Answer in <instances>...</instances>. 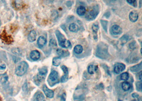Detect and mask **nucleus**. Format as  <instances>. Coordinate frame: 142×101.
<instances>
[{
    "label": "nucleus",
    "mask_w": 142,
    "mask_h": 101,
    "mask_svg": "<svg viewBox=\"0 0 142 101\" xmlns=\"http://www.w3.org/2000/svg\"><path fill=\"white\" fill-rule=\"evenodd\" d=\"M96 55L102 59H107L109 58V54L108 53V47L106 44L101 43L97 45Z\"/></svg>",
    "instance_id": "1"
},
{
    "label": "nucleus",
    "mask_w": 142,
    "mask_h": 101,
    "mask_svg": "<svg viewBox=\"0 0 142 101\" xmlns=\"http://www.w3.org/2000/svg\"><path fill=\"white\" fill-rule=\"evenodd\" d=\"M55 34H56L57 37L58 38V42L60 46L65 49H68L71 47V44L70 42L66 40L64 37V36L61 34V33L59 30H57L55 31Z\"/></svg>",
    "instance_id": "2"
},
{
    "label": "nucleus",
    "mask_w": 142,
    "mask_h": 101,
    "mask_svg": "<svg viewBox=\"0 0 142 101\" xmlns=\"http://www.w3.org/2000/svg\"><path fill=\"white\" fill-rule=\"evenodd\" d=\"M28 69V64L25 61H22L16 67L15 74L19 77L23 76L27 72Z\"/></svg>",
    "instance_id": "3"
},
{
    "label": "nucleus",
    "mask_w": 142,
    "mask_h": 101,
    "mask_svg": "<svg viewBox=\"0 0 142 101\" xmlns=\"http://www.w3.org/2000/svg\"><path fill=\"white\" fill-rule=\"evenodd\" d=\"M100 12V7L99 5H96L94 6L92 10H91L89 12L87 15L86 16V19L88 21H92L94 20L96 18V17L98 16Z\"/></svg>",
    "instance_id": "4"
},
{
    "label": "nucleus",
    "mask_w": 142,
    "mask_h": 101,
    "mask_svg": "<svg viewBox=\"0 0 142 101\" xmlns=\"http://www.w3.org/2000/svg\"><path fill=\"white\" fill-rule=\"evenodd\" d=\"M126 68V66L121 63H118L115 64L114 67V72L116 74H119L123 71Z\"/></svg>",
    "instance_id": "5"
},
{
    "label": "nucleus",
    "mask_w": 142,
    "mask_h": 101,
    "mask_svg": "<svg viewBox=\"0 0 142 101\" xmlns=\"http://www.w3.org/2000/svg\"><path fill=\"white\" fill-rule=\"evenodd\" d=\"M49 79L52 83H56L59 80V74L58 72L55 70H53L50 73L49 77Z\"/></svg>",
    "instance_id": "6"
},
{
    "label": "nucleus",
    "mask_w": 142,
    "mask_h": 101,
    "mask_svg": "<svg viewBox=\"0 0 142 101\" xmlns=\"http://www.w3.org/2000/svg\"><path fill=\"white\" fill-rule=\"evenodd\" d=\"M111 33L112 34L115 35H119L122 33V29L118 25H115L111 27Z\"/></svg>",
    "instance_id": "7"
},
{
    "label": "nucleus",
    "mask_w": 142,
    "mask_h": 101,
    "mask_svg": "<svg viewBox=\"0 0 142 101\" xmlns=\"http://www.w3.org/2000/svg\"><path fill=\"white\" fill-rule=\"evenodd\" d=\"M61 69H62V70L64 72V75L62 77L61 79V83H65L68 79V76H69V71H68V69L67 67H66L65 66H62L61 67Z\"/></svg>",
    "instance_id": "8"
},
{
    "label": "nucleus",
    "mask_w": 142,
    "mask_h": 101,
    "mask_svg": "<svg viewBox=\"0 0 142 101\" xmlns=\"http://www.w3.org/2000/svg\"><path fill=\"white\" fill-rule=\"evenodd\" d=\"M43 90L44 93V94L46 95V96L51 99V98H53L54 96V92L52 90H51V89H49L47 88V87L46 86V85H44L43 86Z\"/></svg>",
    "instance_id": "9"
},
{
    "label": "nucleus",
    "mask_w": 142,
    "mask_h": 101,
    "mask_svg": "<svg viewBox=\"0 0 142 101\" xmlns=\"http://www.w3.org/2000/svg\"><path fill=\"white\" fill-rule=\"evenodd\" d=\"M41 54L37 50H33L30 53V57L33 61H37L40 58Z\"/></svg>",
    "instance_id": "10"
},
{
    "label": "nucleus",
    "mask_w": 142,
    "mask_h": 101,
    "mask_svg": "<svg viewBox=\"0 0 142 101\" xmlns=\"http://www.w3.org/2000/svg\"><path fill=\"white\" fill-rule=\"evenodd\" d=\"M129 19L131 22H135L138 20V14L136 11H133L130 12L129 15Z\"/></svg>",
    "instance_id": "11"
},
{
    "label": "nucleus",
    "mask_w": 142,
    "mask_h": 101,
    "mask_svg": "<svg viewBox=\"0 0 142 101\" xmlns=\"http://www.w3.org/2000/svg\"><path fill=\"white\" fill-rule=\"evenodd\" d=\"M47 43L46 39L44 36H40L39 37L37 40V45L40 48H42Z\"/></svg>",
    "instance_id": "12"
},
{
    "label": "nucleus",
    "mask_w": 142,
    "mask_h": 101,
    "mask_svg": "<svg viewBox=\"0 0 142 101\" xmlns=\"http://www.w3.org/2000/svg\"><path fill=\"white\" fill-rule=\"evenodd\" d=\"M36 36H37V34H36V32L35 30H32L29 34L28 36V40L29 42H34L35 41L36 39Z\"/></svg>",
    "instance_id": "13"
},
{
    "label": "nucleus",
    "mask_w": 142,
    "mask_h": 101,
    "mask_svg": "<svg viewBox=\"0 0 142 101\" xmlns=\"http://www.w3.org/2000/svg\"><path fill=\"white\" fill-rule=\"evenodd\" d=\"M57 53L60 57H68V56L70 55V53L68 50H65L61 49H58L57 50Z\"/></svg>",
    "instance_id": "14"
},
{
    "label": "nucleus",
    "mask_w": 142,
    "mask_h": 101,
    "mask_svg": "<svg viewBox=\"0 0 142 101\" xmlns=\"http://www.w3.org/2000/svg\"><path fill=\"white\" fill-rule=\"evenodd\" d=\"M92 31L93 33V35H94V40L96 41L97 40V32H98L99 29V26L97 24H94L92 26Z\"/></svg>",
    "instance_id": "15"
},
{
    "label": "nucleus",
    "mask_w": 142,
    "mask_h": 101,
    "mask_svg": "<svg viewBox=\"0 0 142 101\" xmlns=\"http://www.w3.org/2000/svg\"><path fill=\"white\" fill-rule=\"evenodd\" d=\"M128 36H127V35H124L123 36H122L121 38H120V40L118 41V44L120 46H124V45L126 44L127 41H128Z\"/></svg>",
    "instance_id": "16"
},
{
    "label": "nucleus",
    "mask_w": 142,
    "mask_h": 101,
    "mask_svg": "<svg viewBox=\"0 0 142 101\" xmlns=\"http://www.w3.org/2000/svg\"><path fill=\"white\" fill-rule=\"evenodd\" d=\"M142 69V62H141L139 64L135 65L133 67H132L130 68V70L133 72H136L140 71Z\"/></svg>",
    "instance_id": "17"
},
{
    "label": "nucleus",
    "mask_w": 142,
    "mask_h": 101,
    "mask_svg": "<svg viewBox=\"0 0 142 101\" xmlns=\"http://www.w3.org/2000/svg\"><path fill=\"white\" fill-rule=\"evenodd\" d=\"M69 29L71 32L73 33H77L79 30V27L78 25H77L75 23H72L70 25L69 27Z\"/></svg>",
    "instance_id": "18"
},
{
    "label": "nucleus",
    "mask_w": 142,
    "mask_h": 101,
    "mask_svg": "<svg viewBox=\"0 0 142 101\" xmlns=\"http://www.w3.org/2000/svg\"><path fill=\"white\" fill-rule=\"evenodd\" d=\"M86 12V8L85 7L83 6V5L78 7L77 9V13L78 14V15L79 16H83L85 14Z\"/></svg>",
    "instance_id": "19"
},
{
    "label": "nucleus",
    "mask_w": 142,
    "mask_h": 101,
    "mask_svg": "<svg viewBox=\"0 0 142 101\" xmlns=\"http://www.w3.org/2000/svg\"><path fill=\"white\" fill-rule=\"evenodd\" d=\"M97 69H98V67H97V66L91 64V65L88 66L87 71L89 74L92 75L94 74L97 70Z\"/></svg>",
    "instance_id": "20"
},
{
    "label": "nucleus",
    "mask_w": 142,
    "mask_h": 101,
    "mask_svg": "<svg viewBox=\"0 0 142 101\" xmlns=\"http://www.w3.org/2000/svg\"><path fill=\"white\" fill-rule=\"evenodd\" d=\"M8 79H9V76L7 74H3L0 75V83L2 84L6 83Z\"/></svg>",
    "instance_id": "21"
},
{
    "label": "nucleus",
    "mask_w": 142,
    "mask_h": 101,
    "mask_svg": "<svg viewBox=\"0 0 142 101\" xmlns=\"http://www.w3.org/2000/svg\"><path fill=\"white\" fill-rule=\"evenodd\" d=\"M121 87L124 91H128L131 88L130 84L127 81H124L121 84Z\"/></svg>",
    "instance_id": "22"
},
{
    "label": "nucleus",
    "mask_w": 142,
    "mask_h": 101,
    "mask_svg": "<svg viewBox=\"0 0 142 101\" xmlns=\"http://www.w3.org/2000/svg\"><path fill=\"white\" fill-rule=\"evenodd\" d=\"M61 61V57H54L53 59L52 63L53 64V66L55 67H58L60 64Z\"/></svg>",
    "instance_id": "23"
},
{
    "label": "nucleus",
    "mask_w": 142,
    "mask_h": 101,
    "mask_svg": "<svg viewBox=\"0 0 142 101\" xmlns=\"http://www.w3.org/2000/svg\"><path fill=\"white\" fill-rule=\"evenodd\" d=\"M74 52L77 54H81L83 50V46L82 45H76L74 47Z\"/></svg>",
    "instance_id": "24"
},
{
    "label": "nucleus",
    "mask_w": 142,
    "mask_h": 101,
    "mask_svg": "<svg viewBox=\"0 0 142 101\" xmlns=\"http://www.w3.org/2000/svg\"><path fill=\"white\" fill-rule=\"evenodd\" d=\"M38 71H39L38 75L45 77V76L46 75L47 72V69L46 67H43V68L39 69Z\"/></svg>",
    "instance_id": "25"
},
{
    "label": "nucleus",
    "mask_w": 142,
    "mask_h": 101,
    "mask_svg": "<svg viewBox=\"0 0 142 101\" xmlns=\"http://www.w3.org/2000/svg\"><path fill=\"white\" fill-rule=\"evenodd\" d=\"M129 75L128 72H124L120 75V79L122 80L126 81L129 79Z\"/></svg>",
    "instance_id": "26"
},
{
    "label": "nucleus",
    "mask_w": 142,
    "mask_h": 101,
    "mask_svg": "<svg viewBox=\"0 0 142 101\" xmlns=\"http://www.w3.org/2000/svg\"><path fill=\"white\" fill-rule=\"evenodd\" d=\"M36 101H45V99L44 97V95L40 93H38L36 97Z\"/></svg>",
    "instance_id": "27"
},
{
    "label": "nucleus",
    "mask_w": 142,
    "mask_h": 101,
    "mask_svg": "<svg viewBox=\"0 0 142 101\" xmlns=\"http://www.w3.org/2000/svg\"><path fill=\"white\" fill-rule=\"evenodd\" d=\"M101 23L102 26V27L103 28V29L105 32H107V29H108V22L106 20H101Z\"/></svg>",
    "instance_id": "28"
},
{
    "label": "nucleus",
    "mask_w": 142,
    "mask_h": 101,
    "mask_svg": "<svg viewBox=\"0 0 142 101\" xmlns=\"http://www.w3.org/2000/svg\"><path fill=\"white\" fill-rule=\"evenodd\" d=\"M136 86L137 90L140 92H142V80H140L136 83Z\"/></svg>",
    "instance_id": "29"
},
{
    "label": "nucleus",
    "mask_w": 142,
    "mask_h": 101,
    "mask_svg": "<svg viewBox=\"0 0 142 101\" xmlns=\"http://www.w3.org/2000/svg\"><path fill=\"white\" fill-rule=\"evenodd\" d=\"M12 51L14 53V54H15L16 55H20L21 54V51L18 48L13 49H12Z\"/></svg>",
    "instance_id": "30"
},
{
    "label": "nucleus",
    "mask_w": 142,
    "mask_h": 101,
    "mask_svg": "<svg viewBox=\"0 0 142 101\" xmlns=\"http://www.w3.org/2000/svg\"><path fill=\"white\" fill-rule=\"evenodd\" d=\"M50 45L51 47H55L57 46L56 41H55L54 40H53V39H52V40H51L50 41Z\"/></svg>",
    "instance_id": "31"
},
{
    "label": "nucleus",
    "mask_w": 142,
    "mask_h": 101,
    "mask_svg": "<svg viewBox=\"0 0 142 101\" xmlns=\"http://www.w3.org/2000/svg\"><path fill=\"white\" fill-rule=\"evenodd\" d=\"M129 48L131 50H135L136 48V43L135 42H133L132 43H130L129 45Z\"/></svg>",
    "instance_id": "32"
},
{
    "label": "nucleus",
    "mask_w": 142,
    "mask_h": 101,
    "mask_svg": "<svg viewBox=\"0 0 142 101\" xmlns=\"http://www.w3.org/2000/svg\"><path fill=\"white\" fill-rule=\"evenodd\" d=\"M128 4L133 5V6H136V0H126Z\"/></svg>",
    "instance_id": "33"
},
{
    "label": "nucleus",
    "mask_w": 142,
    "mask_h": 101,
    "mask_svg": "<svg viewBox=\"0 0 142 101\" xmlns=\"http://www.w3.org/2000/svg\"><path fill=\"white\" fill-rule=\"evenodd\" d=\"M66 95L65 93H63L61 96V101H66Z\"/></svg>",
    "instance_id": "34"
},
{
    "label": "nucleus",
    "mask_w": 142,
    "mask_h": 101,
    "mask_svg": "<svg viewBox=\"0 0 142 101\" xmlns=\"http://www.w3.org/2000/svg\"><path fill=\"white\" fill-rule=\"evenodd\" d=\"M137 77L139 80H142V71H140V72L138 73L137 75Z\"/></svg>",
    "instance_id": "35"
},
{
    "label": "nucleus",
    "mask_w": 142,
    "mask_h": 101,
    "mask_svg": "<svg viewBox=\"0 0 142 101\" xmlns=\"http://www.w3.org/2000/svg\"><path fill=\"white\" fill-rule=\"evenodd\" d=\"M132 96L134 97V98H135V99H140V96H139V95L136 94V93H133L132 94Z\"/></svg>",
    "instance_id": "36"
},
{
    "label": "nucleus",
    "mask_w": 142,
    "mask_h": 101,
    "mask_svg": "<svg viewBox=\"0 0 142 101\" xmlns=\"http://www.w3.org/2000/svg\"><path fill=\"white\" fill-rule=\"evenodd\" d=\"M23 91H26V90H27L28 86H27V84L26 83H25V84H24L23 87Z\"/></svg>",
    "instance_id": "37"
},
{
    "label": "nucleus",
    "mask_w": 142,
    "mask_h": 101,
    "mask_svg": "<svg viewBox=\"0 0 142 101\" xmlns=\"http://www.w3.org/2000/svg\"><path fill=\"white\" fill-rule=\"evenodd\" d=\"M6 68V66L5 64H3L2 66H0V70H4Z\"/></svg>",
    "instance_id": "38"
},
{
    "label": "nucleus",
    "mask_w": 142,
    "mask_h": 101,
    "mask_svg": "<svg viewBox=\"0 0 142 101\" xmlns=\"http://www.w3.org/2000/svg\"><path fill=\"white\" fill-rule=\"evenodd\" d=\"M140 8H141V0H140Z\"/></svg>",
    "instance_id": "39"
},
{
    "label": "nucleus",
    "mask_w": 142,
    "mask_h": 101,
    "mask_svg": "<svg viewBox=\"0 0 142 101\" xmlns=\"http://www.w3.org/2000/svg\"><path fill=\"white\" fill-rule=\"evenodd\" d=\"M0 26H1V19H0Z\"/></svg>",
    "instance_id": "40"
},
{
    "label": "nucleus",
    "mask_w": 142,
    "mask_h": 101,
    "mask_svg": "<svg viewBox=\"0 0 142 101\" xmlns=\"http://www.w3.org/2000/svg\"><path fill=\"white\" fill-rule=\"evenodd\" d=\"M118 101H121V100H118Z\"/></svg>",
    "instance_id": "41"
},
{
    "label": "nucleus",
    "mask_w": 142,
    "mask_h": 101,
    "mask_svg": "<svg viewBox=\"0 0 142 101\" xmlns=\"http://www.w3.org/2000/svg\"><path fill=\"white\" fill-rule=\"evenodd\" d=\"M0 4H1V0H0Z\"/></svg>",
    "instance_id": "42"
},
{
    "label": "nucleus",
    "mask_w": 142,
    "mask_h": 101,
    "mask_svg": "<svg viewBox=\"0 0 142 101\" xmlns=\"http://www.w3.org/2000/svg\"><path fill=\"white\" fill-rule=\"evenodd\" d=\"M0 101H1V98H0Z\"/></svg>",
    "instance_id": "43"
},
{
    "label": "nucleus",
    "mask_w": 142,
    "mask_h": 101,
    "mask_svg": "<svg viewBox=\"0 0 142 101\" xmlns=\"http://www.w3.org/2000/svg\"></svg>",
    "instance_id": "44"
}]
</instances>
